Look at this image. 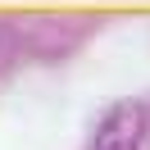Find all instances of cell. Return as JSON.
<instances>
[{
	"label": "cell",
	"mask_w": 150,
	"mask_h": 150,
	"mask_svg": "<svg viewBox=\"0 0 150 150\" xmlns=\"http://www.w3.org/2000/svg\"><path fill=\"white\" fill-rule=\"evenodd\" d=\"M14 50H18V46H14V32L5 28V23H0V68H5V64L14 59Z\"/></svg>",
	"instance_id": "cell-2"
},
{
	"label": "cell",
	"mask_w": 150,
	"mask_h": 150,
	"mask_svg": "<svg viewBox=\"0 0 150 150\" xmlns=\"http://www.w3.org/2000/svg\"><path fill=\"white\" fill-rule=\"evenodd\" d=\"M141 137H146V109L137 100H118L100 118L91 150H141Z\"/></svg>",
	"instance_id": "cell-1"
}]
</instances>
